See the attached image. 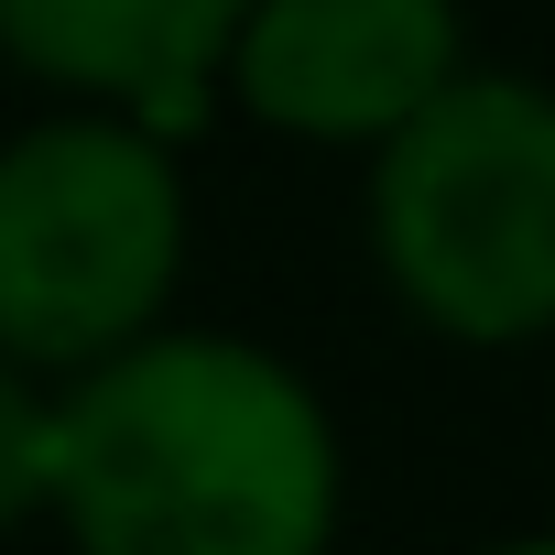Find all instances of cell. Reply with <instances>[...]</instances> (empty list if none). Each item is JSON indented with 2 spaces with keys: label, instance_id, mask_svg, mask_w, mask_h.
<instances>
[{
  "label": "cell",
  "instance_id": "cell-6",
  "mask_svg": "<svg viewBox=\"0 0 555 555\" xmlns=\"http://www.w3.org/2000/svg\"><path fill=\"white\" fill-rule=\"evenodd\" d=\"M55 436H66V392H44L23 360H0V533L55 512Z\"/></svg>",
  "mask_w": 555,
  "mask_h": 555
},
{
  "label": "cell",
  "instance_id": "cell-2",
  "mask_svg": "<svg viewBox=\"0 0 555 555\" xmlns=\"http://www.w3.org/2000/svg\"><path fill=\"white\" fill-rule=\"evenodd\" d=\"M371 261L457 349L555 327V88L457 66L371 153Z\"/></svg>",
  "mask_w": 555,
  "mask_h": 555
},
{
  "label": "cell",
  "instance_id": "cell-5",
  "mask_svg": "<svg viewBox=\"0 0 555 555\" xmlns=\"http://www.w3.org/2000/svg\"><path fill=\"white\" fill-rule=\"evenodd\" d=\"M240 23L250 0H0V55L77 109L185 131L207 88H229Z\"/></svg>",
  "mask_w": 555,
  "mask_h": 555
},
{
  "label": "cell",
  "instance_id": "cell-3",
  "mask_svg": "<svg viewBox=\"0 0 555 555\" xmlns=\"http://www.w3.org/2000/svg\"><path fill=\"white\" fill-rule=\"evenodd\" d=\"M175 131L131 109H55L0 142V360L99 371L164 327L185 284Z\"/></svg>",
  "mask_w": 555,
  "mask_h": 555
},
{
  "label": "cell",
  "instance_id": "cell-1",
  "mask_svg": "<svg viewBox=\"0 0 555 555\" xmlns=\"http://www.w3.org/2000/svg\"><path fill=\"white\" fill-rule=\"evenodd\" d=\"M349 457L295 360L153 327L66 382L55 522L77 555H327Z\"/></svg>",
  "mask_w": 555,
  "mask_h": 555
},
{
  "label": "cell",
  "instance_id": "cell-7",
  "mask_svg": "<svg viewBox=\"0 0 555 555\" xmlns=\"http://www.w3.org/2000/svg\"><path fill=\"white\" fill-rule=\"evenodd\" d=\"M479 555H555V533H512V544H479Z\"/></svg>",
  "mask_w": 555,
  "mask_h": 555
},
{
  "label": "cell",
  "instance_id": "cell-4",
  "mask_svg": "<svg viewBox=\"0 0 555 555\" xmlns=\"http://www.w3.org/2000/svg\"><path fill=\"white\" fill-rule=\"evenodd\" d=\"M457 66V0H250L229 99L284 142L382 153Z\"/></svg>",
  "mask_w": 555,
  "mask_h": 555
}]
</instances>
